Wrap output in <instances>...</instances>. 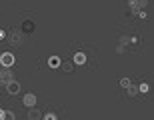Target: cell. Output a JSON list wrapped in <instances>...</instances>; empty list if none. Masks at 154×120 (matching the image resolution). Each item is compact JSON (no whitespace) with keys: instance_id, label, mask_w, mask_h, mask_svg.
Listing matches in <instances>:
<instances>
[{"instance_id":"cell-1","label":"cell","mask_w":154,"mask_h":120,"mask_svg":"<svg viewBox=\"0 0 154 120\" xmlns=\"http://www.w3.org/2000/svg\"><path fill=\"white\" fill-rule=\"evenodd\" d=\"M138 90L146 98H154V76L152 74L144 76V78L140 80V84H138Z\"/></svg>"},{"instance_id":"cell-2","label":"cell","mask_w":154,"mask_h":120,"mask_svg":"<svg viewBox=\"0 0 154 120\" xmlns=\"http://www.w3.org/2000/svg\"><path fill=\"white\" fill-rule=\"evenodd\" d=\"M6 40H8V42H10L12 46H16V48H20V46H22V32H20V30H10V32H8V34H6Z\"/></svg>"},{"instance_id":"cell-3","label":"cell","mask_w":154,"mask_h":120,"mask_svg":"<svg viewBox=\"0 0 154 120\" xmlns=\"http://www.w3.org/2000/svg\"><path fill=\"white\" fill-rule=\"evenodd\" d=\"M72 62H74V66H84V64H88V54H86L84 48H80V50L74 52V56H72Z\"/></svg>"},{"instance_id":"cell-4","label":"cell","mask_w":154,"mask_h":120,"mask_svg":"<svg viewBox=\"0 0 154 120\" xmlns=\"http://www.w3.org/2000/svg\"><path fill=\"white\" fill-rule=\"evenodd\" d=\"M14 62H16V58L12 52H0V66L2 68H10V66H14Z\"/></svg>"},{"instance_id":"cell-5","label":"cell","mask_w":154,"mask_h":120,"mask_svg":"<svg viewBox=\"0 0 154 120\" xmlns=\"http://www.w3.org/2000/svg\"><path fill=\"white\" fill-rule=\"evenodd\" d=\"M146 6H148V2H146V0H128V8L132 10V16H134V14H138L140 10H144Z\"/></svg>"},{"instance_id":"cell-6","label":"cell","mask_w":154,"mask_h":120,"mask_svg":"<svg viewBox=\"0 0 154 120\" xmlns=\"http://www.w3.org/2000/svg\"><path fill=\"white\" fill-rule=\"evenodd\" d=\"M14 80V74L10 72V68H2L0 66V84H8V82H12Z\"/></svg>"},{"instance_id":"cell-7","label":"cell","mask_w":154,"mask_h":120,"mask_svg":"<svg viewBox=\"0 0 154 120\" xmlns=\"http://www.w3.org/2000/svg\"><path fill=\"white\" fill-rule=\"evenodd\" d=\"M22 104H24V106H28V108H34V106H36V94L26 92V94L22 96Z\"/></svg>"},{"instance_id":"cell-8","label":"cell","mask_w":154,"mask_h":120,"mask_svg":"<svg viewBox=\"0 0 154 120\" xmlns=\"http://www.w3.org/2000/svg\"><path fill=\"white\" fill-rule=\"evenodd\" d=\"M6 92H8L10 96H16V94H20V84H18L16 80L8 82V84H6Z\"/></svg>"},{"instance_id":"cell-9","label":"cell","mask_w":154,"mask_h":120,"mask_svg":"<svg viewBox=\"0 0 154 120\" xmlns=\"http://www.w3.org/2000/svg\"><path fill=\"white\" fill-rule=\"evenodd\" d=\"M58 68L62 70V72H66V74H72V72H74V62H72V60H62Z\"/></svg>"},{"instance_id":"cell-10","label":"cell","mask_w":154,"mask_h":120,"mask_svg":"<svg viewBox=\"0 0 154 120\" xmlns=\"http://www.w3.org/2000/svg\"><path fill=\"white\" fill-rule=\"evenodd\" d=\"M124 90H126V96H128V98H134V96H138V94H140L136 82H130V86H128V88H124Z\"/></svg>"},{"instance_id":"cell-11","label":"cell","mask_w":154,"mask_h":120,"mask_svg":"<svg viewBox=\"0 0 154 120\" xmlns=\"http://www.w3.org/2000/svg\"><path fill=\"white\" fill-rule=\"evenodd\" d=\"M34 20H32V18H28V20H24V22H22V32H26V34H30V32H34V28H36V26H34Z\"/></svg>"},{"instance_id":"cell-12","label":"cell","mask_w":154,"mask_h":120,"mask_svg":"<svg viewBox=\"0 0 154 120\" xmlns=\"http://www.w3.org/2000/svg\"><path fill=\"white\" fill-rule=\"evenodd\" d=\"M28 120H42V112H40L38 106H34V108H28Z\"/></svg>"},{"instance_id":"cell-13","label":"cell","mask_w":154,"mask_h":120,"mask_svg":"<svg viewBox=\"0 0 154 120\" xmlns=\"http://www.w3.org/2000/svg\"><path fill=\"white\" fill-rule=\"evenodd\" d=\"M60 62H62V60H60L58 56H50V58H48V66H50V68H58Z\"/></svg>"},{"instance_id":"cell-14","label":"cell","mask_w":154,"mask_h":120,"mask_svg":"<svg viewBox=\"0 0 154 120\" xmlns=\"http://www.w3.org/2000/svg\"><path fill=\"white\" fill-rule=\"evenodd\" d=\"M42 120H58V116L54 114V112H48V114L42 116Z\"/></svg>"},{"instance_id":"cell-15","label":"cell","mask_w":154,"mask_h":120,"mask_svg":"<svg viewBox=\"0 0 154 120\" xmlns=\"http://www.w3.org/2000/svg\"><path fill=\"white\" fill-rule=\"evenodd\" d=\"M4 120H14V112L12 110H4Z\"/></svg>"},{"instance_id":"cell-16","label":"cell","mask_w":154,"mask_h":120,"mask_svg":"<svg viewBox=\"0 0 154 120\" xmlns=\"http://www.w3.org/2000/svg\"><path fill=\"white\" fill-rule=\"evenodd\" d=\"M130 82H132L130 78H122V80H120V86H122V88H128V86H130Z\"/></svg>"},{"instance_id":"cell-17","label":"cell","mask_w":154,"mask_h":120,"mask_svg":"<svg viewBox=\"0 0 154 120\" xmlns=\"http://www.w3.org/2000/svg\"><path fill=\"white\" fill-rule=\"evenodd\" d=\"M116 52H118V54H124V46H120V44H118V48H116Z\"/></svg>"},{"instance_id":"cell-18","label":"cell","mask_w":154,"mask_h":120,"mask_svg":"<svg viewBox=\"0 0 154 120\" xmlns=\"http://www.w3.org/2000/svg\"><path fill=\"white\" fill-rule=\"evenodd\" d=\"M2 38H6V32H4L2 28H0V40H2Z\"/></svg>"},{"instance_id":"cell-19","label":"cell","mask_w":154,"mask_h":120,"mask_svg":"<svg viewBox=\"0 0 154 120\" xmlns=\"http://www.w3.org/2000/svg\"><path fill=\"white\" fill-rule=\"evenodd\" d=\"M0 120H4V110L0 108Z\"/></svg>"}]
</instances>
